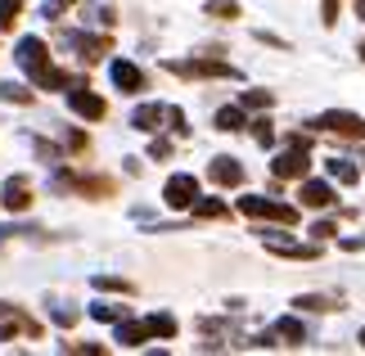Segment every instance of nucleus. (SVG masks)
<instances>
[{
	"instance_id": "obj_5",
	"label": "nucleus",
	"mask_w": 365,
	"mask_h": 356,
	"mask_svg": "<svg viewBox=\"0 0 365 356\" xmlns=\"http://www.w3.org/2000/svg\"><path fill=\"white\" fill-rule=\"evenodd\" d=\"M163 198H167V208H194V198H199V180H194L190 172H176V176H167V185H163Z\"/></svg>"
},
{
	"instance_id": "obj_17",
	"label": "nucleus",
	"mask_w": 365,
	"mask_h": 356,
	"mask_svg": "<svg viewBox=\"0 0 365 356\" xmlns=\"http://www.w3.org/2000/svg\"><path fill=\"white\" fill-rule=\"evenodd\" d=\"M203 14H207V19H221V23H230V19H240V5H235V0H207V5H203Z\"/></svg>"
},
{
	"instance_id": "obj_35",
	"label": "nucleus",
	"mask_w": 365,
	"mask_h": 356,
	"mask_svg": "<svg viewBox=\"0 0 365 356\" xmlns=\"http://www.w3.org/2000/svg\"><path fill=\"white\" fill-rule=\"evenodd\" d=\"M361 347H365V330H361Z\"/></svg>"
},
{
	"instance_id": "obj_27",
	"label": "nucleus",
	"mask_w": 365,
	"mask_h": 356,
	"mask_svg": "<svg viewBox=\"0 0 365 356\" xmlns=\"http://www.w3.org/2000/svg\"><path fill=\"white\" fill-rule=\"evenodd\" d=\"M244 108H271V91H248L244 95Z\"/></svg>"
},
{
	"instance_id": "obj_32",
	"label": "nucleus",
	"mask_w": 365,
	"mask_h": 356,
	"mask_svg": "<svg viewBox=\"0 0 365 356\" xmlns=\"http://www.w3.org/2000/svg\"><path fill=\"white\" fill-rule=\"evenodd\" d=\"M68 149H73V153H86V149H91V140L81 136V131H73V136H68Z\"/></svg>"
},
{
	"instance_id": "obj_9",
	"label": "nucleus",
	"mask_w": 365,
	"mask_h": 356,
	"mask_svg": "<svg viewBox=\"0 0 365 356\" xmlns=\"http://www.w3.org/2000/svg\"><path fill=\"white\" fill-rule=\"evenodd\" d=\"M0 203H5L9 212H27V208H32V185H27V176H9Z\"/></svg>"
},
{
	"instance_id": "obj_20",
	"label": "nucleus",
	"mask_w": 365,
	"mask_h": 356,
	"mask_svg": "<svg viewBox=\"0 0 365 356\" xmlns=\"http://www.w3.org/2000/svg\"><path fill=\"white\" fill-rule=\"evenodd\" d=\"M217 131H244V108H221L217 113Z\"/></svg>"
},
{
	"instance_id": "obj_15",
	"label": "nucleus",
	"mask_w": 365,
	"mask_h": 356,
	"mask_svg": "<svg viewBox=\"0 0 365 356\" xmlns=\"http://www.w3.org/2000/svg\"><path fill=\"white\" fill-rule=\"evenodd\" d=\"M271 253H275V258H293V262L320 258V248H312V244H271Z\"/></svg>"
},
{
	"instance_id": "obj_30",
	"label": "nucleus",
	"mask_w": 365,
	"mask_h": 356,
	"mask_svg": "<svg viewBox=\"0 0 365 356\" xmlns=\"http://www.w3.org/2000/svg\"><path fill=\"white\" fill-rule=\"evenodd\" d=\"M95 316H100V320H122V307H113V302H100V307H95Z\"/></svg>"
},
{
	"instance_id": "obj_18",
	"label": "nucleus",
	"mask_w": 365,
	"mask_h": 356,
	"mask_svg": "<svg viewBox=\"0 0 365 356\" xmlns=\"http://www.w3.org/2000/svg\"><path fill=\"white\" fill-rule=\"evenodd\" d=\"M293 307H302V311H334V307H339V297H325V293H302Z\"/></svg>"
},
{
	"instance_id": "obj_31",
	"label": "nucleus",
	"mask_w": 365,
	"mask_h": 356,
	"mask_svg": "<svg viewBox=\"0 0 365 356\" xmlns=\"http://www.w3.org/2000/svg\"><path fill=\"white\" fill-rule=\"evenodd\" d=\"M68 5H77V0H46V19H59Z\"/></svg>"
},
{
	"instance_id": "obj_1",
	"label": "nucleus",
	"mask_w": 365,
	"mask_h": 356,
	"mask_svg": "<svg viewBox=\"0 0 365 356\" xmlns=\"http://www.w3.org/2000/svg\"><path fill=\"white\" fill-rule=\"evenodd\" d=\"M19 63L27 68V73H32V81L41 91H50V86H73V77L63 73V68H54L50 63V54H46V41H36V36H27L23 46H19Z\"/></svg>"
},
{
	"instance_id": "obj_24",
	"label": "nucleus",
	"mask_w": 365,
	"mask_h": 356,
	"mask_svg": "<svg viewBox=\"0 0 365 356\" xmlns=\"http://www.w3.org/2000/svg\"><path fill=\"white\" fill-rule=\"evenodd\" d=\"M329 176L339 180V185H356V167H347V163H329Z\"/></svg>"
},
{
	"instance_id": "obj_4",
	"label": "nucleus",
	"mask_w": 365,
	"mask_h": 356,
	"mask_svg": "<svg viewBox=\"0 0 365 356\" xmlns=\"http://www.w3.org/2000/svg\"><path fill=\"white\" fill-rule=\"evenodd\" d=\"M316 131H334V136H343V140H365V118H356V113H320V118L312 122Z\"/></svg>"
},
{
	"instance_id": "obj_13",
	"label": "nucleus",
	"mask_w": 365,
	"mask_h": 356,
	"mask_svg": "<svg viewBox=\"0 0 365 356\" xmlns=\"http://www.w3.org/2000/svg\"><path fill=\"white\" fill-rule=\"evenodd\" d=\"M212 180L221 190H235V185H244V167L235 158H212Z\"/></svg>"
},
{
	"instance_id": "obj_22",
	"label": "nucleus",
	"mask_w": 365,
	"mask_h": 356,
	"mask_svg": "<svg viewBox=\"0 0 365 356\" xmlns=\"http://www.w3.org/2000/svg\"><path fill=\"white\" fill-rule=\"evenodd\" d=\"M145 330H149V334L172 338V334H176V320H172V316H149V320H145Z\"/></svg>"
},
{
	"instance_id": "obj_23",
	"label": "nucleus",
	"mask_w": 365,
	"mask_h": 356,
	"mask_svg": "<svg viewBox=\"0 0 365 356\" xmlns=\"http://www.w3.org/2000/svg\"><path fill=\"white\" fill-rule=\"evenodd\" d=\"M275 338H289V343H302L307 334H302V325H298V320H279V325H275Z\"/></svg>"
},
{
	"instance_id": "obj_8",
	"label": "nucleus",
	"mask_w": 365,
	"mask_h": 356,
	"mask_svg": "<svg viewBox=\"0 0 365 356\" xmlns=\"http://www.w3.org/2000/svg\"><path fill=\"white\" fill-rule=\"evenodd\" d=\"M68 104H73V113H81V118H91V122H100L104 113H108V104L100 95H91L86 86H73V95H68Z\"/></svg>"
},
{
	"instance_id": "obj_2",
	"label": "nucleus",
	"mask_w": 365,
	"mask_h": 356,
	"mask_svg": "<svg viewBox=\"0 0 365 356\" xmlns=\"http://www.w3.org/2000/svg\"><path fill=\"white\" fill-rule=\"evenodd\" d=\"M289 153H279V158H275V167H271V172H275V180H302L307 172H312V153H307V140L302 136H289Z\"/></svg>"
},
{
	"instance_id": "obj_25",
	"label": "nucleus",
	"mask_w": 365,
	"mask_h": 356,
	"mask_svg": "<svg viewBox=\"0 0 365 356\" xmlns=\"http://www.w3.org/2000/svg\"><path fill=\"white\" fill-rule=\"evenodd\" d=\"M248 126H252V140H257V145H271V140H275V131H271V122H266V118L248 122Z\"/></svg>"
},
{
	"instance_id": "obj_33",
	"label": "nucleus",
	"mask_w": 365,
	"mask_h": 356,
	"mask_svg": "<svg viewBox=\"0 0 365 356\" xmlns=\"http://www.w3.org/2000/svg\"><path fill=\"white\" fill-rule=\"evenodd\" d=\"M149 153H153V158H167V153H172V145H167V140H153Z\"/></svg>"
},
{
	"instance_id": "obj_16",
	"label": "nucleus",
	"mask_w": 365,
	"mask_h": 356,
	"mask_svg": "<svg viewBox=\"0 0 365 356\" xmlns=\"http://www.w3.org/2000/svg\"><path fill=\"white\" fill-rule=\"evenodd\" d=\"M23 19V0H0V32H14Z\"/></svg>"
},
{
	"instance_id": "obj_29",
	"label": "nucleus",
	"mask_w": 365,
	"mask_h": 356,
	"mask_svg": "<svg viewBox=\"0 0 365 356\" xmlns=\"http://www.w3.org/2000/svg\"><path fill=\"white\" fill-rule=\"evenodd\" d=\"M312 235H316V239H334V235H339V225H334V221H316Z\"/></svg>"
},
{
	"instance_id": "obj_36",
	"label": "nucleus",
	"mask_w": 365,
	"mask_h": 356,
	"mask_svg": "<svg viewBox=\"0 0 365 356\" xmlns=\"http://www.w3.org/2000/svg\"><path fill=\"white\" fill-rule=\"evenodd\" d=\"M361 59H365V46H361Z\"/></svg>"
},
{
	"instance_id": "obj_10",
	"label": "nucleus",
	"mask_w": 365,
	"mask_h": 356,
	"mask_svg": "<svg viewBox=\"0 0 365 356\" xmlns=\"http://www.w3.org/2000/svg\"><path fill=\"white\" fill-rule=\"evenodd\" d=\"M298 198H302V208H316V212H320V208H329V203H334V190H329L325 180H307V176H302Z\"/></svg>"
},
{
	"instance_id": "obj_34",
	"label": "nucleus",
	"mask_w": 365,
	"mask_h": 356,
	"mask_svg": "<svg viewBox=\"0 0 365 356\" xmlns=\"http://www.w3.org/2000/svg\"><path fill=\"white\" fill-rule=\"evenodd\" d=\"M356 14H361V19H365V0H356Z\"/></svg>"
},
{
	"instance_id": "obj_14",
	"label": "nucleus",
	"mask_w": 365,
	"mask_h": 356,
	"mask_svg": "<svg viewBox=\"0 0 365 356\" xmlns=\"http://www.w3.org/2000/svg\"><path fill=\"white\" fill-rule=\"evenodd\" d=\"M158 122H163V104H140L131 113V126H135V131H158Z\"/></svg>"
},
{
	"instance_id": "obj_19",
	"label": "nucleus",
	"mask_w": 365,
	"mask_h": 356,
	"mask_svg": "<svg viewBox=\"0 0 365 356\" xmlns=\"http://www.w3.org/2000/svg\"><path fill=\"white\" fill-rule=\"evenodd\" d=\"M190 212H194V217H207V221H212V217H226L230 208L221 203V198H194V208H190Z\"/></svg>"
},
{
	"instance_id": "obj_7",
	"label": "nucleus",
	"mask_w": 365,
	"mask_h": 356,
	"mask_svg": "<svg viewBox=\"0 0 365 356\" xmlns=\"http://www.w3.org/2000/svg\"><path fill=\"white\" fill-rule=\"evenodd\" d=\"M63 185H73V190L86 194V198H113L118 194L113 176H63Z\"/></svg>"
},
{
	"instance_id": "obj_12",
	"label": "nucleus",
	"mask_w": 365,
	"mask_h": 356,
	"mask_svg": "<svg viewBox=\"0 0 365 356\" xmlns=\"http://www.w3.org/2000/svg\"><path fill=\"white\" fill-rule=\"evenodd\" d=\"M113 81H118V86H122L126 95H140V91L149 86V81H145V73H140L135 63H122V59L113 63Z\"/></svg>"
},
{
	"instance_id": "obj_3",
	"label": "nucleus",
	"mask_w": 365,
	"mask_h": 356,
	"mask_svg": "<svg viewBox=\"0 0 365 356\" xmlns=\"http://www.w3.org/2000/svg\"><path fill=\"white\" fill-rule=\"evenodd\" d=\"M240 212L244 217H257V221H275V225H298V208L289 203H271V198H240Z\"/></svg>"
},
{
	"instance_id": "obj_28",
	"label": "nucleus",
	"mask_w": 365,
	"mask_h": 356,
	"mask_svg": "<svg viewBox=\"0 0 365 356\" xmlns=\"http://www.w3.org/2000/svg\"><path fill=\"white\" fill-rule=\"evenodd\" d=\"M95 289H113V293H131V284H126V280H113V275H100V280H95Z\"/></svg>"
},
{
	"instance_id": "obj_11",
	"label": "nucleus",
	"mask_w": 365,
	"mask_h": 356,
	"mask_svg": "<svg viewBox=\"0 0 365 356\" xmlns=\"http://www.w3.org/2000/svg\"><path fill=\"white\" fill-rule=\"evenodd\" d=\"M73 46H77L81 63H95V59H104V54L113 50V41H108V36H73Z\"/></svg>"
},
{
	"instance_id": "obj_26",
	"label": "nucleus",
	"mask_w": 365,
	"mask_h": 356,
	"mask_svg": "<svg viewBox=\"0 0 365 356\" xmlns=\"http://www.w3.org/2000/svg\"><path fill=\"white\" fill-rule=\"evenodd\" d=\"M163 118L172 122V131H176V136H190V126H185V113H180V108H163Z\"/></svg>"
},
{
	"instance_id": "obj_6",
	"label": "nucleus",
	"mask_w": 365,
	"mask_h": 356,
	"mask_svg": "<svg viewBox=\"0 0 365 356\" xmlns=\"http://www.w3.org/2000/svg\"><path fill=\"white\" fill-rule=\"evenodd\" d=\"M176 77H240L230 63H217V59H190V63H167Z\"/></svg>"
},
{
	"instance_id": "obj_21",
	"label": "nucleus",
	"mask_w": 365,
	"mask_h": 356,
	"mask_svg": "<svg viewBox=\"0 0 365 356\" xmlns=\"http://www.w3.org/2000/svg\"><path fill=\"white\" fill-rule=\"evenodd\" d=\"M118 338H122V347H140L149 338L145 325H118Z\"/></svg>"
}]
</instances>
